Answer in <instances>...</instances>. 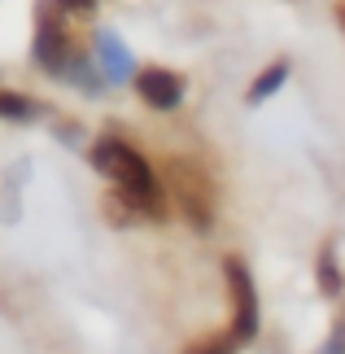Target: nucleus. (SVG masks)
<instances>
[{"label":"nucleus","mask_w":345,"mask_h":354,"mask_svg":"<svg viewBox=\"0 0 345 354\" xmlns=\"http://www.w3.org/2000/svg\"><path fill=\"white\" fill-rule=\"evenodd\" d=\"M92 167L101 171V175H109L118 188H127V193L136 197V206H140L149 219H162V214H167V197H162L153 171H149V162L136 153L131 145H122V140H96L92 145Z\"/></svg>","instance_id":"obj_1"},{"label":"nucleus","mask_w":345,"mask_h":354,"mask_svg":"<svg viewBox=\"0 0 345 354\" xmlns=\"http://www.w3.org/2000/svg\"><path fill=\"white\" fill-rule=\"evenodd\" d=\"M167 184H171V197H175L179 214H184L197 232H205L210 219H214V188L205 180V171L197 162L175 158V162H167Z\"/></svg>","instance_id":"obj_2"},{"label":"nucleus","mask_w":345,"mask_h":354,"mask_svg":"<svg viewBox=\"0 0 345 354\" xmlns=\"http://www.w3.org/2000/svg\"><path fill=\"white\" fill-rule=\"evenodd\" d=\"M227 289H232V342H254L258 333V289L241 258H227Z\"/></svg>","instance_id":"obj_3"},{"label":"nucleus","mask_w":345,"mask_h":354,"mask_svg":"<svg viewBox=\"0 0 345 354\" xmlns=\"http://www.w3.org/2000/svg\"><path fill=\"white\" fill-rule=\"evenodd\" d=\"M53 0L44 9L35 13V62L44 66L48 75H66L71 71V66L66 62H75V53H71V39H66V31H62V22L53 18Z\"/></svg>","instance_id":"obj_4"},{"label":"nucleus","mask_w":345,"mask_h":354,"mask_svg":"<svg viewBox=\"0 0 345 354\" xmlns=\"http://www.w3.org/2000/svg\"><path fill=\"white\" fill-rule=\"evenodd\" d=\"M136 92H140L144 105H153V110H175V105L184 101V79H179L175 71L149 66V71L136 75Z\"/></svg>","instance_id":"obj_5"},{"label":"nucleus","mask_w":345,"mask_h":354,"mask_svg":"<svg viewBox=\"0 0 345 354\" xmlns=\"http://www.w3.org/2000/svg\"><path fill=\"white\" fill-rule=\"evenodd\" d=\"M96 66L109 84H127L131 79V53L114 31H96Z\"/></svg>","instance_id":"obj_6"},{"label":"nucleus","mask_w":345,"mask_h":354,"mask_svg":"<svg viewBox=\"0 0 345 354\" xmlns=\"http://www.w3.org/2000/svg\"><path fill=\"white\" fill-rule=\"evenodd\" d=\"M284 79H288V62H275V66H267V71H262V75L254 79V88H250V101H254V105H262V101H267L275 88H284Z\"/></svg>","instance_id":"obj_7"},{"label":"nucleus","mask_w":345,"mask_h":354,"mask_svg":"<svg viewBox=\"0 0 345 354\" xmlns=\"http://www.w3.org/2000/svg\"><path fill=\"white\" fill-rule=\"evenodd\" d=\"M315 280H319V289H324L328 297H337V293H341V271H337V263H333V250H324V254H319Z\"/></svg>","instance_id":"obj_8"},{"label":"nucleus","mask_w":345,"mask_h":354,"mask_svg":"<svg viewBox=\"0 0 345 354\" xmlns=\"http://www.w3.org/2000/svg\"><path fill=\"white\" fill-rule=\"evenodd\" d=\"M35 105L22 97V92H0V118H31Z\"/></svg>","instance_id":"obj_9"},{"label":"nucleus","mask_w":345,"mask_h":354,"mask_svg":"<svg viewBox=\"0 0 345 354\" xmlns=\"http://www.w3.org/2000/svg\"><path fill=\"white\" fill-rule=\"evenodd\" d=\"M324 354H345V315H341V324L333 328V342L324 346Z\"/></svg>","instance_id":"obj_10"},{"label":"nucleus","mask_w":345,"mask_h":354,"mask_svg":"<svg viewBox=\"0 0 345 354\" xmlns=\"http://www.w3.org/2000/svg\"><path fill=\"white\" fill-rule=\"evenodd\" d=\"M57 9H75V13H92V0H57Z\"/></svg>","instance_id":"obj_11"},{"label":"nucleus","mask_w":345,"mask_h":354,"mask_svg":"<svg viewBox=\"0 0 345 354\" xmlns=\"http://www.w3.org/2000/svg\"><path fill=\"white\" fill-rule=\"evenodd\" d=\"M337 22H341V31H345V0L337 5Z\"/></svg>","instance_id":"obj_12"},{"label":"nucleus","mask_w":345,"mask_h":354,"mask_svg":"<svg viewBox=\"0 0 345 354\" xmlns=\"http://www.w3.org/2000/svg\"><path fill=\"white\" fill-rule=\"evenodd\" d=\"M197 354H223V350H214V346H210V350H197Z\"/></svg>","instance_id":"obj_13"}]
</instances>
